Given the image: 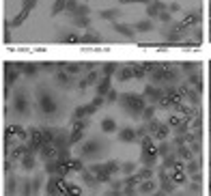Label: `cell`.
Returning a JSON list of instances; mask_svg holds the SVG:
<instances>
[{
	"label": "cell",
	"instance_id": "1",
	"mask_svg": "<svg viewBox=\"0 0 211 196\" xmlns=\"http://www.w3.org/2000/svg\"><path fill=\"white\" fill-rule=\"evenodd\" d=\"M101 127H104V132H114V121H104V123H101Z\"/></svg>",
	"mask_w": 211,
	"mask_h": 196
},
{
	"label": "cell",
	"instance_id": "2",
	"mask_svg": "<svg viewBox=\"0 0 211 196\" xmlns=\"http://www.w3.org/2000/svg\"><path fill=\"white\" fill-rule=\"evenodd\" d=\"M121 138H123V140H131V138H134V132H131V129H125V132L121 134Z\"/></svg>",
	"mask_w": 211,
	"mask_h": 196
}]
</instances>
